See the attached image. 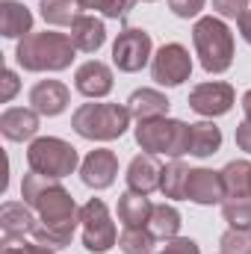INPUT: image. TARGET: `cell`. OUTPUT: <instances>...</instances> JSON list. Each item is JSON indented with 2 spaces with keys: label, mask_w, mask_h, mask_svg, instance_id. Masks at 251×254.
Instances as JSON below:
<instances>
[{
  "label": "cell",
  "mask_w": 251,
  "mask_h": 254,
  "mask_svg": "<svg viewBox=\"0 0 251 254\" xmlns=\"http://www.w3.org/2000/svg\"><path fill=\"white\" fill-rule=\"evenodd\" d=\"M219 246H222V254H251V237L249 231H228V234H222V240H219Z\"/></svg>",
  "instance_id": "obj_29"
},
{
  "label": "cell",
  "mask_w": 251,
  "mask_h": 254,
  "mask_svg": "<svg viewBox=\"0 0 251 254\" xmlns=\"http://www.w3.org/2000/svg\"><path fill=\"white\" fill-rule=\"evenodd\" d=\"M163 169H166V166H160L157 154H139V157H133V163L127 166V187L133 192L151 195L154 190H160Z\"/></svg>",
  "instance_id": "obj_15"
},
{
  "label": "cell",
  "mask_w": 251,
  "mask_h": 254,
  "mask_svg": "<svg viewBox=\"0 0 251 254\" xmlns=\"http://www.w3.org/2000/svg\"><path fill=\"white\" fill-rule=\"evenodd\" d=\"M127 110L133 119L139 122H151V119H163L169 113V98L157 89H139L127 98Z\"/></svg>",
  "instance_id": "obj_19"
},
{
  "label": "cell",
  "mask_w": 251,
  "mask_h": 254,
  "mask_svg": "<svg viewBox=\"0 0 251 254\" xmlns=\"http://www.w3.org/2000/svg\"><path fill=\"white\" fill-rule=\"evenodd\" d=\"M18 92V77H15V71H3V92H0V101L3 104H9L12 101V95Z\"/></svg>",
  "instance_id": "obj_35"
},
{
  "label": "cell",
  "mask_w": 251,
  "mask_h": 254,
  "mask_svg": "<svg viewBox=\"0 0 251 254\" xmlns=\"http://www.w3.org/2000/svg\"><path fill=\"white\" fill-rule=\"evenodd\" d=\"M151 60V36L145 30H136V27H127L119 33L116 45H113V63L119 65V71H139L145 68Z\"/></svg>",
  "instance_id": "obj_9"
},
{
  "label": "cell",
  "mask_w": 251,
  "mask_h": 254,
  "mask_svg": "<svg viewBox=\"0 0 251 254\" xmlns=\"http://www.w3.org/2000/svg\"><path fill=\"white\" fill-rule=\"evenodd\" d=\"M145 3H151V0H145Z\"/></svg>",
  "instance_id": "obj_39"
},
{
  "label": "cell",
  "mask_w": 251,
  "mask_h": 254,
  "mask_svg": "<svg viewBox=\"0 0 251 254\" xmlns=\"http://www.w3.org/2000/svg\"><path fill=\"white\" fill-rule=\"evenodd\" d=\"M80 175H83V184H86V187H92V190H107V187H113V181H116V175H119V160H116L113 151L98 148V151H92V154L83 160Z\"/></svg>",
  "instance_id": "obj_11"
},
{
  "label": "cell",
  "mask_w": 251,
  "mask_h": 254,
  "mask_svg": "<svg viewBox=\"0 0 251 254\" xmlns=\"http://www.w3.org/2000/svg\"><path fill=\"white\" fill-rule=\"evenodd\" d=\"M148 231L157 237V240H175L178 231H181V213L172 207V204H157L154 213H151V222H148Z\"/></svg>",
  "instance_id": "obj_24"
},
{
  "label": "cell",
  "mask_w": 251,
  "mask_h": 254,
  "mask_svg": "<svg viewBox=\"0 0 251 254\" xmlns=\"http://www.w3.org/2000/svg\"><path fill=\"white\" fill-rule=\"evenodd\" d=\"M68 36H71V42H74L77 51L95 54V51L107 42V27H104V21L95 18V15H77Z\"/></svg>",
  "instance_id": "obj_17"
},
{
  "label": "cell",
  "mask_w": 251,
  "mask_h": 254,
  "mask_svg": "<svg viewBox=\"0 0 251 254\" xmlns=\"http://www.w3.org/2000/svg\"><path fill=\"white\" fill-rule=\"evenodd\" d=\"M130 110L119 104H83L74 116L71 127L83 136V139H98V142H110L119 139L130 125Z\"/></svg>",
  "instance_id": "obj_4"
},
{
  "label": "cell",
  "mask_w": 251,
  "mask_h": 254,
  "mask_svg": "<svg viewBox=\"0 0 251 254\" xmlns=\"http://www.w3.org/2000/svg\"><path fill=\"white\" fill-rule=\"evenodd\" d=\"M240 36H243V39L251 45V9L243 15V18H240Z\"/></svg>",
  "instance_id": "obj_37"
},
{
  "label": "cell",
  "mask_w": 251,
  "mask_h": 254,
  "mask_svg": "<svg viewBox=\"0 0 251 254\" xmlns=\"http://www.w3.org/2000/svg\"><path fill=\"white\" fill-rule=\"evenodd\" d=\"M136 142L148 154H169V157H184L189 154V127L175 119H151L139 122L136 127Z\"/></svg>",
  "instance_id": "obj_5"
},
{
  "label": "cell",
  "mask_w": 251,
  "mask_h": 254,
  "mask_svg": "<svg viewBox=\"0 0 251 254\" xmlns=\"http://www.w3.org/2000/svg\"><path fill=\"white\" fill-rule=\"evenodd\" d=\"M3 254H54V249H48V246H39V243H9V246H3Z\"/></svg>",
  "instance_id": "obj_33"
},
{
  "label": "cell",
  "mask_w": 251,
  "mask_h": 254,
  "mask_svg": "<svg viewBox=\"0 0 251 254\" xmlns=\"http://www.w3.org/2000/svg\"><path fill=\"white\" fill-rule=\"evenodd\" d=\"M160 254H201L198 252V243L195 240H184V237H175L166 243V249Z\"/></svg>",
  "instance_id": "obj_34"
},
{
  "label": "cell",
  "mask_w": 251,
  "mask_h": 254,
  "mask_svg": "<svg viewBox=\"0 0 251 254\" xmlns=\"http://www.w3.org/2000/svg\"><path fill=\"white\" fill-rule=\"evenodd\" d=\"M80 9H101L107 18H125L133 0H77Z\"/></svg>",
  "instance_id": "obj_30"
},
{
  "label": "cell",
  "mask_w": 251,
  "mask_h": 254,
  "mask_svg": "<svg viewBox=\"0 0 251 254\" xmlns=\"http://www.w3.org/2000/svg\"><path fill=\"white\" fill-rule=\"evenodd\" d=\"M151 213H154V204L148 201V195L142 192L127 190L119 198V222L125 228H145L151 222Z\"/></svg>",
  "instance_id": "obj_21"
},
{
  "label": "cell",
  "mask_w": 251,
  "mask_h": 254,
  "mask_svg": "<svg viewBox=\"0 0 251 254\" xmlns=\"http://www.w3.org/2000/svg\"><path fill=\"white\" fill-rule=\"evenodd\" d=\"M30 30H33V12L18 0H3L0 3V33L6 39H21V36H30Z\"/></svg>",
  "instance_id": "obj_20"
},
{
  "label": "cell",
  "mask_w": 251,
  "mask_h": 254,
  "mask_svg": "<svg viewBox=\"0 0 251 254\" xmlns=\"http://www.w3.org/2000/svg\"><path fill=\"white\" fill-rule=\"evenodd\" d=\"M74 42L65 33H30L21 39L15 57L24 71H63L74 60Z\"/></svg>",
  "instance_id": "obj_2"
},
{
  "label": "cell",
  "mask_w": 251,
  "mask_h": 254,
  "mask_svg": "<svg viewBox=\"0 0 251 254\" xmlns=\"http://www.w3.org/2000/svg\"><path fill=\"white\" fill-rule=\"evenodd\" d=\"M154 234L148 228H125L119 237V249L125 254H154Z\"/></svg>",
  "instance_id": "obj_27"
},
{
  "label": "cell",
  "mask_w": 251,
  "mask_h": 254,
  "mask_svg": "<svg viewBox=\"0 0 251 254\" xmlns=\"http://www.w3.org/2000/svg\"><path fill=\"white\" fill-rule=\"evenodd\" d=\"M204 3L207 0H169V6H172V12L178 18H195L204 9Z\"/></svg>",
  "instance_id": "obj_32"
},
{
  "label": "cell",
  "mask_w": 251,
  "mask_h": 254,
  "mask_svg": "<svg viewBox=\"0 0 251 254\" xmlns=\"http://www.w3.org/2000/svg\"><path fill=\"white\" fill-rule=\"evenodd\" d=\"M243 113H246V122H251V89L243 95Z\"/></svg>",
  "instance_id": "obj_38"
},
{
  "label": "cell",
  "mask_w": 251,
  "mask_h": 254,
  "mask_svg": "<svg viewBox=\"0 0 251 254\" xmlns=\"http://www.w3.org/2000/svg\"><path fill=\"white\" fill-rule=\"evenodd\" d=\"M189 74H192V57L178 42L163 45L157 57L151 60V77L160 86H181L184 80H189Z\"/></svg>",
  "instance_id": "obj_8"
},
{
  "label": "cell",
  "mask_w": 251,
  "mask_h": 254,
  "mask_svg": "<svg viewBox=\"0 0 251 254\" xmlns=\"http://www.w3.org/2000/svg\"><path fill=\"white\" fill-rule=\"evenodd\" d=\"M222 145V130L213 122H198L189 125V154L192 157H210Z\"/></svg>",
  "instance_id": "obj_22"
},
{
  "label": "cell",
  "mask_w": 251,
  "mask_h": 254,
  "mask_svg": "<svg viewBox=\"0 0 251 254\" xmlns=\"http://www.w3.org/2000/svg\"><path fill=\"white\" fill-rule=\"evenodd\" d=\"M74 89L86 98H107L113 92V71L98 60H89V63H83L77 68Z\"/></svg>",
  "instance_id": "obj_14"
},
{
  "label": "cell",
  "mask_w": 251,
  "mask_h": 254,
  "mask_svg": "<svg viewBox=\"0 0 251 254\" xmlns=\"http://www.w3.org/2000/svg\"><path fill=\"white\" fill-rule=\"evenodd\" d=\"M30 104L39 116H60L68 107V89L60 80H39L30 89Z\"/></svg>",
  "instance_id": "obj_16"
},
{
  "label": "cell",
  "mask_w": 251,
  "mask_h": 254,
  "mask_svg": "<svg viewBox=\"0 0 251 254\" xmlns=\"http://www.w3.org/2000/svg\"><path fill=\"white\" fill-rule=\"evenodd\" d=\"M184 198L195 201V204H219L222 198H228V195H225V184H222V172L189 169Z\"/></svg>",
  "instance_id": "obj_13"
},
{
  "label": "cell",
  "mask_w": 251,
  "mask_h": 254,
  "mask_svg": "<svg viewBox=\"0 0 251 254\" xmlns=\"http://www.w3.org/2000/svg\"><path fill=\"white\" fill-rule=\"evenodd\" d=\"M27 163H30V172H39L45 178H65L77 169L80 157H77V148L68 145L57 136H42L36 139L30 148H27Z\"/></svg>",
  "instance_id": "obj_6"
},
{
  "label": "cell",
  "mask_w": 251,
  "mask_h": 254,
  "mask_svg": "<svg viewBox=\"0 0 251 254\" xmlns=\"http://www.w3.org/2000/svg\"><path fill=\"white\" fill-rule=\"evenodd\" d=\"M222 184L228 198H249L251 195V163L234 160L222 169Z\"/></svg>",
  "instance_id": "obj_23"
},
{
  "label": "cell",
  "mask_w": 251,
  "mask_h": 254,
  "mask_svg": "<svg viewBox=\"0 0 251 254\" xmlns=\"http://www.w3.org/2000/svg\"><path fill=\"white\" fill-rule=\"evenodd\" d=\"M187 178H189V169L181 160L169 163V166L163 169V178H160L163 195H166V198H184V192H187Z\"/></svg>",
  "instance_id": "obj_26"
},
{
  "label": "cell",
  "mask_w": 251,
  "mask_h": 254,
  "mask_svg": "<svg viewBox=\"0 0 251 254\" xmlns=\"http://www.w3.org/2000/svg\"><path fill=\"white\" fill-rule=\"evenodd\" d=\"M0 130L6 139L12 142H24V139H33L36 130H39V113L30 107H12L0 116Z\"/></svg>",
  "instance_id": "obj_18"
},
{
  "label": "cell",
  "mask_w": 251,
  "mask_h": 254,
  "mask_svg": "<svg viewBox=\"0 0 251 254\" xmlns=\"http://www.w3.org/2000/svg\"><path fill=\"white\" fill-rule=\"evenodd\" d=\"M77 0H42V18L54 27H71L77 18Z\"/></svg>",
  "instance_id": "obj_25"
},
{
  "label": "cell",
  "mask_w": 251,
  "mask_h": 254,
  "mask_svg": "<svg viewBox=\"0 0 251 254\" xmlns=\"http://www.w3.org/2000/svg\"><path fill=\"white\" fill-rule=\"evenodd\" d=\"M189 107L201 116H225L231 107H234V89L228 83H219V80H210V83H201L189 92Z\"/></svg>",
  "instance_id": "obj_10"
},
{
  "label": "cell",
  "mask_w": 251,
  "mask_h": 254,
  "mask_svg": "<svg viewBox=\"0 0 251 254\" xmlns=\"http://www.w3.org/2000/svg\"><path fill=\"white\" fill-rule=\"evenodd\" d=\"M192 42H195V54L204 65V71L210 74H222L234 63V36L228 30L225 21L207 15L198 18L192 27Z\"/></svg>",
  "instance_id": "obj_3"
},
{
  "label": "cell",
  "mask_w": 251,
  "mask_h": 254,
  "mask_svg": "<svg viewBox=\"0 0 251 254\" xmlns=\"http://www.w3.org/2000/svg\"><path fill=\"white\" fill-rule=\"evenodd\" d=\"M222 216L234 231H251V195L249 198H231L222 204Z\"/></svg>",
  "instance_id": "obj_28"
},
{
  "label": "cell",
  "mask_w": 251,
  "mask_h": 254,
  "mask_svg": "<svg viewBox=\"0 0 251 254\" xmlns=\"http://www.w3.org/2000/svg\"><path fill=\"white\" fill-rule=\"evenodd\" d=\"M213 9L222 15V18H243L249 12V0H213Z\"/></svg>",
  "instance_id": "obj_31"
},
{
  "label": "cell",
  "mask_w": 251,
  "mask_h": 254,
  "mask_svg": "<svg viewBox=\"0 0 251 254\" xmlns=\"http://www.w3.org/2000/svg\"><path fill=\"white\" fill-rule=\"evenodd\" d=\"M237 145L251 154V122H243V125L237 127Z\"/></svg>",
  "instance_id": "obj_36"
},
{
  "label": "cell",
  "mask_w": 251,
  "mask_h": 254,
  "mask_svg": "<svg viewBox=\"0 0 251 254\" xmlns=\"http://www.w3.org/2000/svg\"><path fill=\"white\" fill-rule=\"evenodd\" d=\"M39 225V219L30 213L27 201L18 204V201H6L0 207V231H3V246L9 243H18L24 240V234H33Z\"/></svg>",
  "instance_id": "obj_12"
},
{
  "label": "cell",
  "mask_w": 251,
  "mask_h": 254,
  "mask_svg": "<svg viewBox=\"0 0 251 254\" xmlns=\"http://www.w3.org/2000/svg\"><path fill=\"white\" fill-rule=\"evenodd\" d=\"M24 201L39 213V225L33 231V240L48 249H65L74 237V228L80 222V210L74 198L65 192L57 178H45L39 172L24 175L21 184Z\"/></svg>",
  "instance_id": "obj_1"
},
{
  "label": "cell",
  "mask_w": 251,
  "mask_h": 254,
  "mask_svg": "<svg viewBox=\"0 0 251 254\" xmlns=\"http://www.w3.org/2000/svg\"><path fill=\"white\" fill-rule=\"evenodd\" d=\"M80 222H83V246L89 252L104 254L116 246V225L101 198H92L80 207Z\"/></svg>",
  "instance_id": "obj_7"
}]
</instances>
